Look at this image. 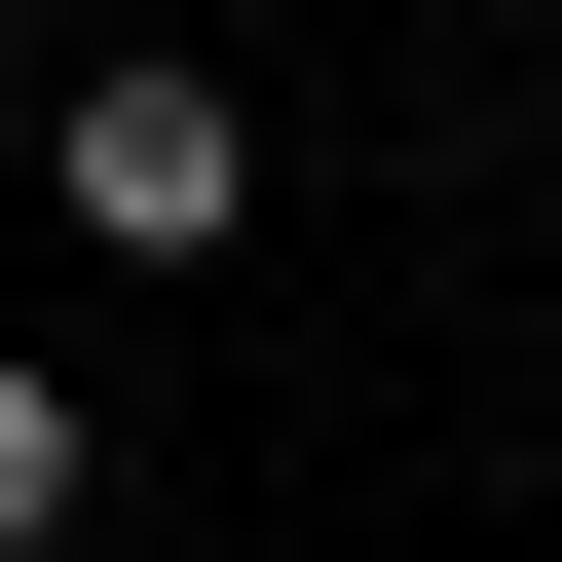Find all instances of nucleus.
Wrapping results in <instances>:
<instances>
[{"instance_id":"1","label":"nucleus","mask_w":562,"mask_h":562,"mask_svg":"<svg viewBox=\"0 0 562 562\" xmlns=\"http://www.w3.org/2000/svg\"><path fill=\"white\" fill-rule=\"evenodd\" d=\"M38 188H76V262H225L262 225V113L188 38H113V76H38Z\"/></svg>"},{"instance_id":"2","label":"nucleus","mask_w":562,"mask_h":562,"mask_svg":"<svg viewBox=\"0 0 562 562\" xmlns=\"http://www.w3.org/2000/svg\"><path fill=\"white\" fill-rule=\"evenodd\" d=\"M76 487H113V450H76V375L0 338V562H76Z\"/></svg>"},{"instance_id":"3","label":"nucleus","mask_w":562,"mask_h":562,"mask_svg":"<svg viewBox=\"0 0 562 562\" xmlns=\"http://www.w3.org/2000/svg\"><path fill=\"white\" fill-rule=\"evenodd\" d=\"M0 76H38V0H0Z\"/></svg>"}]
</instances>
